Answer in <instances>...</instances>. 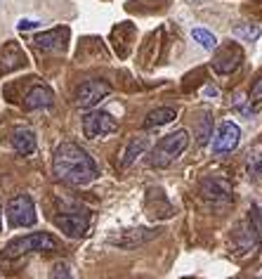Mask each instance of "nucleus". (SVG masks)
<instances>
[{"label": "nucleus", "instance_id": "obj_10", "mask_svg": "<svg viewBox=\"0 0 262 279\" xmlns=\"http://www.w3.org/2000/svg\"><path fill=\"white\" fill-rule=\"evenodd\" d=\"M243 62V52H241L239 45H227L222 50H217L215 57H213V69L217 74H231L236 71Z\"/></svg>", "mask_w": 262, "mask_h": 279}, {"label": "nucleus", "instance_id": "obj_1", "mask_svg": "<svg viewBox=\"0 0 262 279\" xmlns=\"http://www.w3.org/2000/svg\"><path fill=\"white\" fill-rule=\"evenodd\" d=\"M52 173L57 180L73 187H85L100 178V168L95 159L76 142H62L54 149Z\"/></svg>", "mask_w": 262, "mask_h": 279}, {"label": "nucleus", "instance_id": "obj_19", "mask_svg": "<svg viewBox=\"0 0 262 279\" xmlns=\"http://www.w3.org/2000/svg\"><path fill=\"white\" fill-rule=\"evenodd\" d=\"M210 137H213V118H210V114H203V116H201V121H199L196 140H199L201 147H206Z\"/></svg>", "mask_w": 262, "mask_h": 279}, {"label": "nucleus", "instance_id": "obj_11", "mask_svg": "<svg viewBox=\"0 0 262 279\" xmlns=\"http://www.w3.org/2000/svg\"><path fill=\"white\" fill-rule=\"evenodd\" d=\"M201 194H203V199H208L213 203H224L231 199V185L227 180L213 175V178L201 180Z\"/></svg>", "mask_w": 262, "mask_h": 279}, {"label": "nucleus", "instance_id": "obj_22", "mask_svg": "<svg viewBox=\"0 0 262 279\" xmlns=\"http://www.w3.org/2000/svg\"><path fill=\"white\" fill-rule=\"evenodd\" d=\"M262 100V76L257 78L253 83V88H250V102H260Z\"/></svg>", "mask_w": 262, "mask_h": 279}, {"label": "nucleus", "instance_id": "obj_7", "mask_svg": "<svg viewBox=\"0 0 262 279\" xmlns=\"http://www.w3.org/2000/svg\"><path fill=\"white\" fill-rule=\"evenodd\" d=\"M54 225L59 227L66 237L78 239V237H83V234L88 232V227H90V213L83 211V208L66 211V213H62V216L54 218Z\"/></svg>", "mask_w": 262, "mask_h": 279}, {"label": "nucleus", "instance_id": "obj_18", "mask_svg": "<svg viewBox=\"0 0 262 279\" xmlns=\"http://www.w3.org/2000/svg\"><path fill=\"white\" fill-rule=\"evenodd\" d=\"M234 36L246 40V43H253V40H257L262 36V29L255 26V24H236V26H234Z\"/></svg>", "mask_w": 262, "mask_h": 279}, {"label": "nucleus", "instance_id": "obj_16", "mask_svg": "<svg viewBox=\"0 0 262 279\" xmlns=\"http://www.w3.org/2000/svg\"><path fill=\"white\" fill-rule=\"evenodd\" d=\"M175 118H178V111H175V109L158 107V109H154V111H149V114H147L144 128H147V130H151V128H161V125L172 123Z\"/></svg>", "mask_w": 262, "mask_h": 279}, {"label": "nucleus", "instance_id": "obj_21", "mask_svg": "<svg viewBox=\"0 0 262 279\" xmlns=\"http://www.w3.org/2000/svg\"><path fill=\"white\" fill-rule=\"evenodd\" d=\"M38 26H40L38 19H26V17H24V19L17 22V31H33V29H38Z\"/></svg>", "mask_w": 262, "mask_h": 279}, {"label": "nucleus", "instance_id": "obj_13", "mask_svg": "<svg viewBox=\"0 0 262 279\" xmlns=\"http://www.w3.org/2000/svg\"><path fill=\"white\" fill-rule=\"evenodd\" d=\"M12 147H15V152H19L24 156L33 154L36 152V132L31 128H26V125L15 128V132H12Z\"/></svg>", "mask_w": 262, "mask_h": 279}, {"label": "nucleus", "instance_id": "obj_14", "mask_svg": "<svg viewBox=\"0 0 262 279\" xmlns=\"http://www.w3.org/2000/svg\"><path fill=\"white\" fill-rule=\"evenodd\" d=\"M24 107L29 109V111H38V109L52 107V90H50L47 86H36L31 93L26 95Z\"/></svg>", "mask_w": 262, "mask_h": 279}, {"label": "nucleus", "instance_id": "obj_4", "mask_svg": "<svg viewBox=\"0 0 262 279\" xmlns=\"http://www.w3.org/2000/svg\"><path fill=\"white\" fill-rule=\"evenodd\" d=\"M8 223L10 227H33L36 220H38V213H36V203L29 194H19L12 201L8 203Z\"/></svg>", "mask_w": 262, "mask_h": 279}, {"label": "nucleus", "instance_id": "obj_15", "mask_svg": "<svg viewBox=\"0 0 262 279\" xmlns=\"http://www.w3.org/2000/svg\"><path fill=\"white\" fill-rule=\"evenodd\" d=\"M147 147H149V137H147V135H137V137H132L130 145L125 147V154H123L121 166H123V168H130L132 163H135L139 156L147 152Z\"/></svg>", "mask_w": 262, "mask_h": 279}, {"label": "nucleus", "instance_id": "obj_5", "mask_svg": "<svg viewBox=\"0 0 262 279\" xmlns=\"http://www.w3.org/2000/svg\"><path fill=\"white\" fill-rule=\"evenodd\" d=\"M118 130V121H116L109 111H88L83 116V132L85 137L100 140L107 137L111 132Z\"/></svg>", "mask_w": 262, "mask_h": 279}, {"label": "nucleus", "instance_id": "obj_8", "mask_svg": "<svg viewBox=\"0 0 262 279\" xmlns=\"http://www.w3.org/2000/svg\"><path fill=\"white\" fill-rule=\"evenodd\" d=\"M111 93V86H109L107 81H85L83 86L76 90V104L80 109H93L97 107L107 95Z\"/></svg>", "mask_w": 262, "mask_h": 279}, {"label": "nucleus", "instance_id": "obj_9", "mask_svg": "<svg viewBox=\"0 0 262 279\" xmlns=\"http://www.w3.org/2000/svg\"><path fill=\"white\" fill-rule=\"evenodd\" d=\"M156 234H158L156 230L137 227V230H125V232L111 234V237H109V244H114V246H118V248H135V246L147 244L149 239H154Z\"/></svg>", "mask_w": 262, "mask_h": 279}, {"label": "nucleus", "instance_id": "obj_24", "mask_svg": "<svg viewBox=\"0 0 262 279\" xmlns=\"http://www.w3.org/2000/svg\"><path fill=\"white\" fill-rule=\"evenodd\" d=\"M203 95L210 97V100H217V97H220V90H217L215 86H206V88H203Z\"/></svg>", "mask_w": 262, "mask_h": 279}, {"label": "nucleus", "instance_id": "obj_23", "mask_svg": "<svg viewBox=\"0 0 262 279\" xmlns=\"http://www.w3.org/2000/svg\"><path fill=\"white\" fill-rule=\"evenodd\" d=\"M248 218H250L255 225L262 230V208H260V206H250V211H248Z\"/></svg>", "mask_w": 262, "mask_h": 279}, {"label": "nucleus", "instance_id": "obj_3", "mask_svg": "<svg viewBox=\"0 0 262 279\" xmlns=\"http://www.w3.org/2000/svg\"><path fill=\"white\" fill-rule=\"evenodd\" d=\"M57 246V241L45 232H33L26 234V237H17L5 246V256L8 258H19L26 256V253H33V251H52Z\"/></svg>", "mask_w": 262, "mask_h": 279}, {"label": "nucleus", "instance_id": "obj_20", "mask_svg": "<svg viewBox=\"0 0 262 279\" xmlns=\"http://www.w3.org/2000/svg\"><path fill=\"white\" fill-rule=\"evenodd\" d=\"M52 279H76L73 277V267L69 263H57L52 270Z\"/></svg>", "mask_w": 262, "mask_h": 279}, {"label": "nucleus", "instance_id": "obj_6", "mask_svg": "<svg viewBox=\"0 0 262 279\" xmlns=\"http://www.w3.org/2000/svg\"><path fill=\"white\" fill-rule=\"evenodd\" d=\"M241 142V128L234 121H222L217 128L215 137H213V154L215 156H224L231 154L234 149L239 147Z\"/></svg>", "mask_w": 262, "mask_h": 279}, {"label": "nucleus", "instance_id": "obj_2", "mask_svg": "<svg viewBox=\"0 0 262 279\" xmlns=\"http://www.w3.org/2000/svg\"><path fill=\"white\" fill-rule=\"evenodd\" d=\"M189 147V132L185 128L170 132L165 137H161L156 142V147L151 149V156H149V166L151 168H168L172 161H178L182 152Z\"/></svg>", "mask_w": 262, "mask_h": 279}, {"label": "nucleus", "instance_id": "obj_17", "mask_svg": "<svg viewBox=\"0 0 262 279\" xmlns=\"http://www.w3.org/2000/svg\"><path fill=\"white\" fill-rule=\"evenodd\" d=\"M192 38L199 43L203 50H215L217 47V38H215V33H210L208 29H201V26H196V29H192Z\"/></svg>", "mask_w": 262, "mask_h": 279}, {"label": "nucleus", "instance_id": "obj_25", "mask_svg": "<svg viewBox=\"0 0 262 279\" xmlns=\"http://www.w3.org/2000/svg\"><path fill=\"white\" fill-rule=\"evenodd\" d=\"M260 279H262V277H260Z\"/></svg>", "mask_w": 262, "mask_h": 279}, {"label": "nucleus", "instance_id": "obj_12", "mask_svg": "<svg viewBox=\"0 0 262 279\" xmlns=\"http://www.w3.org/2000/svg\"><path fill=\"white\" fill-rule=\"evenodd\" d=\"M66 40H69V29H52V31H43L33 36L36 47L45 50V52H64Z\"/></svg>", "mask_w": 262, "mask_h": 279}]
</instances>
